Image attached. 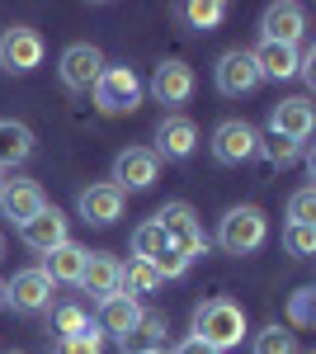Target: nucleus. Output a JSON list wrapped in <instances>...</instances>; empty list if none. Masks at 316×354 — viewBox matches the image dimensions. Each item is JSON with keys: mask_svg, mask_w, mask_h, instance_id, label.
Instances as JSON below:
<instances>
[{"mask_svg": "<svg viewBox=\"0 0 316 354\" xmlns=\"http://www.w3.org/2000/svg\"><path fill=\"white\" fill-rule=\"evenodd\" d=\"M156 161H189L198 151V123L185 118V113H165L156 128Z\"/></svg>", "mask_w": 316, "mask_h": 354, "instance_id": "9d476101", "label": "nucleus"}, {"mask_svg": "<svg viewBox=\"0 0 316 354\" xmlns=\"http://www.w3.org/2000/svg\"><path fill=\"white\" fill-rule=\"evenodd\" d=\"M151 265H156V274H160V279H180V274H189V265H194V260H189L185 250L165 245V250H160V255L151 260Z\"/></svg>", "mask_w": 316, "mask_h": 354, "instance_id": "473e14b6", "label": "nucleus"}, {"mask_svg": "<svg viewBox=\"0 0 316 354\" xmlns=\"http://www.w3.org/2000/svg\"><path fill=\"white\" fill-rule=\"evenodd\" d=\"M212 76H217V90H222L227 100H241V95H250V90L260 85L255 57L245 53V48H232V53H222V57H217V66H212Z\"/></svg>", "mask_w": 316, "mask_h": 354, "instance_id": "f8f14e48", "label": "nucleus"}, {"mask_svg": "<svg viewBox=\"0 0 316 354\" xmlns=\"http://www.w3.org/2000/svg\"><path fill=\"white\" fill-rule=\"evenodd\" d=\"M160 283H165V279L156 274L151 260H128V265H123V293H132L137 302L147 298V293H156Z\"/></svg>", "mask_w": 316, "mask_h": 354, "instance_id": "b1692460", "label": "nucleus"}, {"mask_svg": "<svg viewBox=\"0 0 316 354\" xmlns=\"http://www.w3.org/2000/svg\"><path fill=\"white\" fill-rule=\"evenodd\" d=\"M0 307H5V279H0Z\"/></svg>", "mask_w": 316, "mask_h": 354, "instance_id": "c9c22d12", "label": "nucleus"}, {"mask_svg": "<svg viewBox=\"0 0 316 354\" xmlns=\"http://www.w3.org/2000/svg\"><path fill=\"white\" fill-rule=\"evenodd\" d=\"M284 250L297 255V260L316 255V222H288L284 227Z\"/></svg>", "mask_w": 316, "mask_h": 354, "instance_id": "c756f323", "label": "nucleus"}, {"mask_svg": "<svg viewBox=\"0 0 316 354\" xmlns=\"http://www.w3.org/2000/svg\"><path fill=\"white\" fill-rule=\"evenodd\" d=\"M165 330H170V322L160 312H142L137 330H128L118 345H123V354H156V350H165Z\"/></svg>", "mask_w": 316, "mask_h": 354, "instance_id": "4be33fe9", "label": "nucleus"}, {"mask_svg": "<svg viewBox=\"0 0 316 354\" xmlns=\"http://www.w3.org/2000/svg\"><path fill=\"white\" fill-rule=\"evenodd\" d=\"M80 326H90V312L80 307V302H62V307H53V330H57V340L62 335H71V330Z\"/></svg>", "mask_w": 316, "mask_h": 354, "instance_id": "7c9ffc66", "label": "nucleus"}, {"mask_svg": "<svg viewBox=\"0 0 316 354\" xmlns=\"http://www.w3.org/2000/svg\"><path fill=\"white\" fill-rule=\"evenodd\" d=\"M85 255H90L85 245L66 241V245H57V250H48L38 270L48 274L53 283H80V274H85Z\"/></svg>", "mask_w": 316, "mask_h": 354, "instance_id": "aec40b11", "label": "nucleus"}, {"mask_svg": "<svg viewBox=\"0 0 316 354\" xmlns=\"http://www.w3.org/2000/svg\"><path fill=\"white\" fill-rule=\"evenodd\" d=\"M43 57H48V43H43L38 28L10 24L5 33H0V66H5L10 76H28V71H38Z\"/></svg>", "mask_w": 316, "mask_h": 354, "instance_id": "39448f33", "label": "nucleus"}, {"mask_svg": "<svg viewBox=\"0 0 316 354\" xmlns=\"http://www.w3.org/2000/svg\"><path fill=\"white\" fill-rule=\"evenodd\" d=\"M10 354H19V350H10Z\"/></svg>", "mask_w": 316, "mask_h": 354, "instance_id": "58836bf2", "label": "nucleus"}, {"mask_svg": "<svg viewBox=\"0 0 316 354\" xmlns=\"http://www.w3.org/2000/svg\"><path fill=\"white\" fill-rule=\"evenodd\" d=\"M180 19H185L194 33H212V28L227 19V5H222V0H194V5H180Z\"/></svg>", "mask_w": 316, "mask_h": 354, "instance_id": "393cba45", "label": "nucleus"}, {"mask_svg": "<svg viewBox=\"0 0 316 354\" xmlns=\"http://www.w3.org/2000/svg\"><path fill=\"white\" fill-rule=\"evenodd\" d=\"M80 288L95 302L123 293V265H118L113 255H104V250H90V255H85V274H80Z\"/></svg>", "mask_w": 316, "mask_h": 354, "instance_id": "f3484780", "label": "nucleus"}, {"mask_svg": "<svg viewBox=\"0 0 316 354\" xmlns=\"http://www.w3.org/2000/svg\"><path fill=\"white\" fill-rule=\"evenodd\" d=\"M28 156H33V128L5 118V123H0V175L15 170V165H24Z\"/></svg>", "mask_w": 316, "mask_h": 354, "instance_id": "5701e85b", "label": "nucleus"}, {"mask_svg": "<svg viewBox=\"0 0 316 354\" xmlns=\"http://www.w3.org/2000/svg\"><path fill=\"white\" fill-rule=\"evenodd\" d=\"M165 232H160V222L156 218H147L137 232H132V260H156L160 250H165Z\"/></svg>", "mask_w": 316, "mask_h": 354, "instance_id": "bb28decb", "label": "nucleus"}, {"mask_svg": "<svg viewBox=\"0 0 316 354\" xmlns=\"http://www.w3.org/2000/svg\"><path fill=\"white\" fill-rule=\"evenodd\" d=\"M57 354H104V330L95 326H80V330H71V335H62L57 340Z\"/></svg>", "mask_w": 316, "mask_h": 354, "instance_id": "cd10ccee", "label": "nucleus"}, {"mask_svg": "<svg viewBox=\"0 0 316 354\" xmlns=\"http://www.w3.org/2000/svg\"><path fill=\"white\" fill-rule=\"evenodd\" d=\"M250 354H297V335H292L288 326H264L260 335H255Z\"/></svg>", "mask_w": 316, "mask_h": 354, "instance_id": "c85d7f7f", "label": "nucleus"}, {"mask_svg": "<svg viewBox=\"0 0 316 354\" xmlns=\"http://www.w3.org/2000/svg\"><path fill=\"white\" fill-rule=\"evenodd\" d=\"M123 203H128V194L118 189L113 180H100V185L80 189V218L90 227H109V222L123 218Z\"/></svg>", "mask_w": 316, "mask_h": 354, "instance_id": "dca6fc26", "label": "nucleus"}, {"mask_svg": "<svg viewBox=\"0 0 316 354\" xmlns=\"http://www.w3.org/2000/svg\"><path fill=\"white\" fill-rule=\"evenodd\" d=\"M189 95H194V66L180 62V57H165L156 71H151V100L180 109V104H189Z\"/></svg>", "mask_w": 316, "mask_h": 354, "instance_id": "ddd939ff", "label": "nucleus"}, {"mask_svg": "<svg viewBox=\"0 0 316 354\" xmlns=\"http://www.w3.org/2000/svg\"><path fill=\"white\" fill-rule=\"evenodd\" d=\"M104 66L109 62L95 43H71V48L62 53V62H57V76H62V85H66L71 95H90Z\"/></svg>", "mask_w": 316, "mask_h": 354, "instance_id": "423d86ee", "label": "nucleus"}, {"mask_svg": "<svg viewBox=\"0 0 316 354\" xmlns=\"http://www.w3.org/2000/svg\"><path fill=\"white\" fill-rule=\"evenodd\" d=\"M156 354H170V350H156Z\"/></svg>", "mask_w": 316, "mask_h": 354, "instance_id": "e433bc0d", "label": "nucleus"}, {"mask_svg": "<svg viewBox=\"0 0 316 354\" xmlns=\"http://www.w3.org/2000/svg\"><path fill=\"white\" fill-rule=\"evenodd\" d=\"M255 147H260V133L241 118H227L212 128V161L217 165H245L255 156Z\"/></svg>", "mask_w": 316, "mask_h": 354, "instance_id": "6e6552de", "label": "nucleus"}, {"mask_svg": "<svg viewBox=\"0 0 316 354\" xmlns=\"http://www.w3.org/2000/svg\"><path fill=\"white\" fill-rule=\"evenodd\" d=\"M288 322L292 326H312L316 322V288H297L288 298Z\"/></svg>", "mask_w": 316, "mask_h": 354, "instance_id": "2f4dec72", "label": "nucleus"}, {"mask_svg": "<svg viewBox=\"0 0 316 354\" xmlns=\"http://www.w3.org/2000/svg\"><path fill=\"white\" fill-rule=\"evenodd\" d=\"M170 354H217V350H208L203 340H194V335H189V340H180V345H175Z\"/></svg>", "mask_w": 316, "mask_h": 354, "instance_id": "f704fd0d", "label": "nucleus"}, {"mask_svg": "<svg viewBox=\"0 0 316 354\" xmlns=\"http://www.w3.org/2000/svg\"><path fill=\"white\" fill-rule=\"evenodd\" d=\"M160 175V161L151 147H128V151H118V161H113V185L123 194H137V189H151Z\"/></svg>", "mask_w": 316, "mask_h": 354, "instance_id": "9b49d317", "label": "nucleus"}, {"mask_svg": "<svg viewBox=\"0 0 316 354\" xmlns=\"http://www.w3.org/2000/svg\"><path fill=\"white\" fill-rule=\"evenodd\" d=\"M95 109L100 113H132L137 104H142V76L132 71L128 62H113V66H104L100 71V81H95Z\"/></svg>", "mask_w": 316, "mask_h": 354, "instance_id": "7ed1b4c3", "label": "nucleus"}, {"mask_svg": "<svg viewBox=\"0 0 316 354\" xmlns=\"http://www.w3.org/2000/svg\"><path fill=\"white\" fill-rule=\"evenodd\" d=\"M137 322H142V302L132 298V293H113V298L100 302V322L95 326L104 330V335H128V330H137Z\"/></svg>", "mask_w": 316, "mask_h": 354, "instance_id": "6ab92c4d", "label": "nucleus"}, {"mask_svg": "<svg viewBox=\"0 0 316 354\" xmlns=\"http://www.w3.org/2000/svg\"><path fill=\"white\" fill-rule=\"evenodd\" d=\"M53 293H57V283L38 270V265H33V270H15V279H5V307H15V312H24V317L48 312V307H53Z\"/></svg>", "mask_w": 316, "mask_h": 354, "instance_id": "0eeeda50", "label": "nucleus"}, {"mask_svg": "<svg viewBox=\"0 0 316 354\" xmlns=\"http://www.w3.org/2000/svg\"><path fill=\"white\" fill-rule=\"evenodd\" d=\"M43 208H48V194H43L38 180H5L0 185V213L15 222V227L33 222Z\"/></svg>", "mask_w": 316, "mask_h": 354, "instance_id": "4468645a", "label": "nucleus"}, {"mask_svg": "<svg viewBox=\"0 0 316 354\" xmlns=\"http://www.w3.org/2000/svg\"><path fill=\"white\" fill-rule=\"evenodd\" d=\"M255 156H264V165H274V170H288V165L302 156V147L288 142V137H279V133H269V137H260Z\"/></svg>", "mask_w": 316, "mask_h": 354, "instance_id": "a878e982", "label": "nucleus"}, {"mask_svg": "<svg viewBox=\"0 0 316 354\" xmlns=\"http://www.w3.org/2000/svg\"><path fill=\"white\" fill-rule=\"evenodd\" d=\"M250 57H255L260 81H292V76H297V48H284V43H260Z\"/></svg>", "mask_w": 316, "mask_h": 354, "instance_id": "412c9836", "label": "nucleus"}, {"mask_svg": "<svg viewBox=\"0 0 316 354\" xmlns=\"http://www.w3.org/2000/svg\"><path fill=\"white\" fill-rule=\"evenodd\" d=\"M0 185H5V180H0Z\"/></svg>", "mask_w": 316, "mask_h": 354, "instance_id": "ea45409f", "label": "nucleus"}, {"mask_svg": "<svg viewBox=\"0 0 316 354\" xmlns=\"http://www.w3.org/2000/svg\"><path fill=\"white\" fill-rule=\"evenodd\" d=\"M19 236H24V245H28V250H38V255H48V250H57V245L71 241L66 218H62L57 208H43L33 222H24V227H19Z\"/></svg>", "mask_w": 316, "mask_h": 354, "instance_id": "a211bd4d", "label": "nucleus"}, {"mask_svg": "<svg viewBox=\"0 0 316 354\" xmlns=\"http://www.w3.org/2000/svg\"><path fill=\"white\" fill-rule=\"evenodd\" d=\"M0 250H5V241H0Z\"/></svg>", "mask_w": 316, "mask_h": 354, "instance_id": "4c0bfd02", "label": "nucleus"}, {"mask_svg": "<svg viewBox=\"0 0 316 354\" xmlns=\"http://www.w3.org/2000/svg\"><path fill=\"white\" fill-rule=\"evenodd\" d=\"M264 241H269V218H264V208H255V203L227 208V218L217 222V245L227 255H255Z\"/></svg>", "mask_w": 316, "mask_h": 354, "instance_id": "f03ea898", "label": "nucleus"}, {"mask_svg": "<svg viewBox=\"0 0 316 354\" xmlns=\"http://www.w3.org/2000/svg\"><path fill=\"white\" fill-rule=\"evenodd\" d=\"M307 38V10L292 5V0H279L269 5L260 19V43H284V48H297Z\"/></svg>", "mask_w": 316, "mask_h": 354, "instance_id": "1a4fd4ad", "label": "nucleus"}, {"mask_svg": "<svg viewBox=\"0 0 316 354\" xmlns=\"http://www.w3.org/2000/svg\"><path fill=\"white\" fill-rule=\"evenodd\" d=\"M288 222H316V185H302L288 198Z\"/></svg>", "mask_w": 316, "mask_h": 354, "instance_id": "72a5a7b5", "label": "nucleus"}, {"mask_svg": "<svg viewBox=\"0 0 316 354\" xmlns=\"http://www.w3.org/2000/svg\"><path fill=\"white\" fill-rule=\"evenodd\" d=\"M316 128V113H312V100H302V95H292V100H279L274 109H269V133L288 137V142H307Z\"/></svg>", "mask_w": 316, "mask_h": 354, "instance_id": "2eb2a0df", "label": "nucleus"}, {"mask_svg": "<svg viewBox=\"0 0 316 354\" xmlns=\"http://www.w3.org/2000/svg\"><path fill=\"white\" fill-rule=\"evenodd\" d=\"M160 232H165V241L175 245V250H185L189 260H198V255H208V236H203V222H198V213L189 208L185 198H170L165 208L156 213Z\"/></svg>", "mask_w": 316, "mask_h": 354, "instance_id": "20e7f679", "label": "nucleus"}, {"mask_svg": "<svg viewBox=\"0 0 316 354\" xmlns=\"http://www.w3.org/2000/svg\"><path fill=\"white\" fill-rule=\"evenodd\" d=\"M245 335V307L232 298H208L194 307V340H203L208 350H232Z\"/></svg>", "mask_w": 316, "mask_h": 354, "instance_id": "f257e3e1", "label": "nucleus"}]
</instances>
